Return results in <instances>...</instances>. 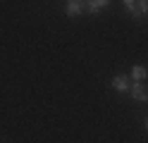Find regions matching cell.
<instances>
[{"mask_svg": "<svg viewBox=\"0 0 148 143\" xmlns=\"http://www.w3.org/2000/svg\"><path fill=\"white\" fill-rule=\"evenodd\" d=\"M129 93H132V98L136 103H146L148 100V88L143 83H132V91H129Z\"/></svg>", "mask_w": 148, "mask_h": 143, "instance_id": "7a4b0ae2", "label": "cell"}, {"mask_svg": "<svg viewBox=\"0 0 148 143\" xmlns=\"http://www.w3.org/2000/svg\"><path fill=\"white\" fill-rule=\"evenodd\" d=\"M134 83H143L146 79H148V69L146 67H141V64H134L132 67V76H129Z\"/></svg>", "mask_w": 148, "mask_h": 143, "instance_id": "277c9868", "label": "cell"}, {"mask_svg": "<svg viewBox=\"0 0 148 143\" xmlns=\"http://www.w3.org/2000/svg\"><path fill=\"white\" fill-rule=\"evenodd\" d=\"M132 17L136 19V22H143V19H148V0H138Z\"/></svg>", "mask_w": 148, "mask_h": 143, "instance_id": "5b68a950", "label": "cell"}, {"mask_svg": "<svg viewBox=\"0 0 148 143\" xmlns=\"http://www.w3.org/2000/svg\"><path fill=\"white\" fill-rule=\"evenodd\" d=\"M146 129H148V117H146Z\"/></svg>", "mask_w": 148, "mask_h": 143, "instance_id": "52a82bcc", "label": "cell"}, {"mask_svg": "<svg viewBox=\"0 0 148 143\" xmlns=\"http://www.w3.org/2000/svg\"><path fill=\"white\" fill-rule=\"evenodd\" d=\"M108 5H110L108 0H91V3H86V10H88L91 14H100Z\"/></svg>", "mask_w": 148, "mask_h": 143, "instance_id": "8992f818", "label": "cell"}, {"mask_svg": "<svg viewBox=\"0 0 148 143\" xmlns=\"http://www.w3.org/2000/svg\"><path fill=\"white\" fill-rule=\"evenodd\" d=\"M84 5L86 3H81V0H69V3H64V12H67V17H77L84 12Z\"/></svg>", "mask_w": 148, "mask_h": 143, "instance_id": "3957f363", "label": "cell"}, {"mask_svg": "<svg viewBox=\"0 0 148 143\" xmlns=\"http://www.w3.org/2000/svg\"><path fill=\"white\" fill-rule=\"evenodd\" d=\"M110 86H112L117 93H129V91H132V79L124 76V74H117V76L110 79Z\"/></svg>", "mask_w": 148, "mask_h": 143, "instance_id": "6da1fadb", "label": "cell"}]
</instances>
